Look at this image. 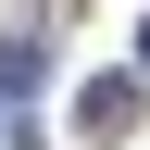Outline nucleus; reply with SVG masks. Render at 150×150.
I'll return each instance as SVG.
<instances>
[{
  "instance_id": "obj_1",
  "label": "nucleus",
  "mask_w": 150,
  "mask_h": 150,
  "mask_svg": "<svg viewBox=\"0 0 150 150\" xmlns=\"http://www.w3.org/2000/svg\"><path fill=\"white\" fill-rule=\"evenodd\" d=\"M138 100H150V75H100V88L75 100V125H88V138H138Z\"/></svg>"
},
{
  "instance_id": "obj_2",
  "label": "nucleus",
  "mask_w": 150,
  "mask_h": 150,
  "mask_svg": "<svg viewBox=\"0 0 150 150\" xmlns=\"http://www.w3.org/2000/svg\"><path fill=\"white\" fill-rule=\"evenodd\" d=\"M138 75H150V25H138Z\"/></svg>"
}]
</instances>
